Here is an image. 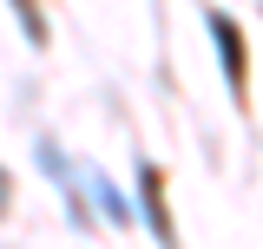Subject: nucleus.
<instances>
[{"mask_svg":"<svg viewBox=\"0 0 263 249\" xmlns=\"http://www.w3.org/2000/svg\"><path fill=\"white\" fill-rule=\"evenodd\" d=\"M211 39H217L224 79H230V86H243V39H237V20H230V13H211Z\"/></svg>","mask_w":263,"mask_h":249,"instance_id":"1","label":"nucleus"},{"mask_svg":"<svg viewBox=\"0 0 263 249\" xmlns=\"http://www.w3.org/2000/svg\"><path fill=\"white\" fill-rule=\"evenodd\" d=\"M92 190H99V203H105V217H112V223H132V210H125V197H119V190L105 184V177H92Z\"/></svg>","mask_w":263,"mask_h":249,"instance_id":"3","label":"nucleus"},{"mask_svg":"<svg viewBox=\"0 0 263 249\" xmlns=\"http://www.w3.org/2000/svg\"><path fill=\"white\" fill-rule=\"evenodd\" d=\"M145 210H152V236L171 243V217H164V197H158V171L145 164Z\"/></svg>","mask_w":263,"mask_h":249,"instance_id":"2","label":"nucleus"},{"mask_svg":"<svg viewBox=\"0 0 263 249\" xmlns=\"http://www.w3.org/2000/svg\"><path fill=\"white\" fill-rule=\"evenodd\" d=\"M0 210H7V171H0Z\"/></svg>","mask_w":263,"mask_h":249,"instance_id":"4","label":"nucleus"}]
</instances>
